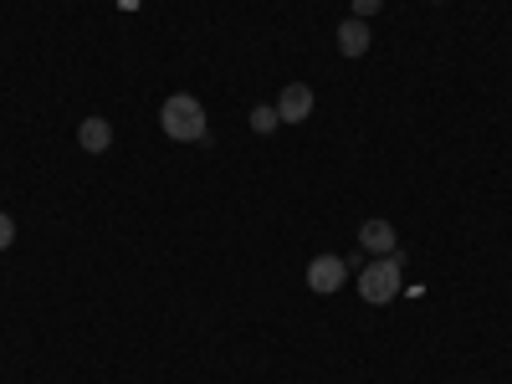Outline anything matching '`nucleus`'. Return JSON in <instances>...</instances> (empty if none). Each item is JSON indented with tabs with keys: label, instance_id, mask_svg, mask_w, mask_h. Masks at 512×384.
Segmentation results:
<instances>
[{
	"label": "nucleus",
	"instance_id": "nucleus-10",
	"mask_svg": "<svg viewBox=\"0 0 512 384\" xmlns=\"http://www.w3.org/2000/svg\"><path fill=\"white\" fill-rule=\"evenodd\" d=\"M379 6H384V0H354V16L369 21V16H379Z\"/></svg>",
	"mask_w": 512,
	"mask_h": 384
},
{
	"label": "nucleus",
	"instance_id": "nucleus-2",
	"mask_svg": "<svg viewBox=\"0 0 512 384\" xmlns=\"http://www.w3.org/2000/svg\"><path fill=\"white\" fill-rule=\"evenodd\" d=\"M159 128L175 144H200L205 139V108H200V98H190V93H175V98H164V108H159Z\"/></svg>",
	"mask_w": 512,
	"mask_h": 384
},
{
	"label": "nucleus",
	"instance_id": "nucleus-5",
	"mask_svg": "<svg viewBox=\"0 0 512 384\" xmlns=\"http://www.w3.org/2000/svg\"><path fill=\"white\" fill-rule=\"evenodd\" d=\"M77 144L88 149V154H108V149H113V123H108V118H98V113H93V118H82Z\"/></svg>",
	"mask_w": 512,
	"mask_h": 384
},
{
	"label": "nucleus",
	"instance_id": "nucleus-1",
	"mask_svg": "<svg viewBox=\"0 0 512 384\" xmlns=\"http://www.w3.org/2000/svg\"><path fill=\"white\" fill-rule=\"evenodd\" d=\"M400 287H405V256H400V251L374 256V262L364 267V277H359V297H364V303H374V308L395 303Z\"/></svg>",
	"mask_w": 512,
	"mask_h": 384
},
{
	"label": "nucleus",
	"instance_id": "nucleus-4",
	"mask_svg": "<svg viewBox=\"0 0 512 384\" xmlns=\"http://www.w3.org/2000/svg\"><path fill=\"white\" fill-rule=\"evenodd\" d=\"M313 88H308V82H287V88H282V98H277V118L282 123H308L313 118Z\"/></svg>",
	"mask_w": 512,
	"mask_h": 384
},
{
	"label": "nucleus",
	"instance_id": "nucleus-6",
	"mask_svg": "<svg viewBox=\"0 0 512 384\" xmlns=\"http://www.w3.org/2000/svg\"><path fill=\"white\" fill-rule=\"evenodd\" d=\"M359 246H364L369 256H390V251H400L390 221H364V226H359Z\"/></svg>",
	"mask_w": 512,
	"mask_h": 384
},
{
	"label": "nucleus",
	"instance_id": "nucleus-3",
	"mask_svg": "<svg viewBox=\"0 0 512 384\" xmlns=\"http://www.w3.org/2000/svg\"><path fill=\"white\" fill-rule=\"evenodd\" d=\"M344 277H349L344 256H313V262H308V287H313L318 297L338 292V287H344Z\"/></svg>",
	"mask_w": 512,
	"mask_h": 384
},
{
	"label": "nucleus",
	"instance_id": "nucleus-8",
	"mask_svg": "<svg viewBox=\"0 0 512 384\" xmlns=\"http://www.w3.org/2000/svg\"><path fill=\"white\" fill-rule=\"evenodd\" d=\"M277 123H282V118H277V108H251V128H256V139H267Z\"/></svg>",
	"mask_w": 512,
	"mask_h": 384
},
{
	"label": "nucleus",
	"instance_id": "nucleus-7",
	"mask_svg": "<svg viewBox=\"0 0 512 384\" xmlns=\"http://www.w3.org/2000/svg\"><path fill=\"white\" fill-rule=\"evenodd\" d=\"M338 52H344V57H364L369 52V21L349 16L344 26H338Z\"/></svg>",
	"mask_w": 512,
	"mask_h": 384
},
{
	"label": "nucleus",
	"instance_id": "nucleus-9",
	"mask_svg": "<svg viewBox=\"0 0 512 384\" xmlns=\"http://www.w3.org/2000/svg\"><path fill=\"white\" fill-rule=\"evenodd\" d=\"M11 241H16V221L0 210V251H11Z\"/></svg>",
	"mask_w": 512,
	"mask_h": 384
}]
</instances>
